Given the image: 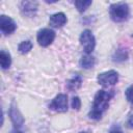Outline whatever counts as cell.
Instances as JSON below:
<instances>
[{
	"instance_id": "cell-10",
	"label": "cell",
	"mask_w": 133,
	"mask_h": 133,
	"mask_svg": "<svg viewBox=\"0 0 133 133\" xmlns=\"http://www.w3.org/2000/svg\"><path fill=\"white\" fill-rule=\"evenodd\" d=\"M68 22V18L64 12H55L50 16L49 19V25L54 28H59L65 25Z\"/></svg>"
},
{
	"instance_id": "cell-12",
	"label": "cell",
	"mask_w": 133,
	"mask_h": 133,
	"mask_svg": "<svg viewBox=\"0 0 133 133\" xmlns=\"http://www.w3.org/2000/svg\"><path fill=\"white\" fill-rule=\"evenodd\" d=\"M96 63V59L94 56H91L90 54H85V55H82L80 60H79V65L85 70H89L91 68H94Z\"/></svg>"
},
{
	"instance_id": "cell-1",
	"label": "cell",
	"mask_w": 133,
	"mask_h": 133,
	"mask_svg": "<svg viewBox=\"0 0 133 133\" xmlns=\"http://www.w3.org/2000/svg\"><path fill=\"white\" fill-rule=\"evenodd\" d=\"M114 94H115L114 90H109V91L104 89L98 90L94 98L91 110L88 112V117L94 121L101 119L103 113L108 109L109 102L114 97Z\"/></svg>"
},
{
	"instance_id": "cell-4",
	"label": "cell",
	"mask_w": 133,
	"mask_h": 133,
	"mask_svg": "<svg viewBox=\"0 0 133 133\" xmlns=\"http://www.w3.org/2000/svg\"><path fill=\"white\" fill-rule=\"evenodd\" d=\"M8 116L14 125V128L17 129H21L25 123V118L23 116V114L21 113V111L18 108V105L15 103V101H12L9 105L8 108Z\"/></svg>"
},
{
	"instance_id": "cell-21",
	"label": "cell",
	"mask_w": 133,
	"mask_h": 133,
	"mask_svg": "<svg viewBox=\"0 0 133 133\" xmlns=\"http://www.w3.org/2000/svg\"><path fill=\"white\" fill-rule=\"evenodd\" d=\"M10 133H24L21 129H17V128H12L11 129V131H10Z\"/></svg>"
},
{
	"instance_id": "cell-20",
	"label": "cell",
	"mask_w": 133,
	"mask_h": 133,
	"mask_svg": "<svg viewBox=\"0 0 133 133\" xmlns=\"http://www.w3.org/2000/svg\"><path fill=\"white\" fill-rule=\"evenodd\" d=\"M127 125H128V127L133 128V114L128 118V121H127Z\"/></svg>"
},
{
	"instance_id": "cell-14",
	"label": "cell",
	"mask_w": 133,
	"mask_h": 133,
	"mask_svg": "<svg viewBox=\"0 0 133 133\" xmlns=\"http://www.w3.org/2000/svg\"><path fill=\"white\" fill-rule=\"evenodd\" d=\"M0 64L2 70H7L9 69L10 64H11V56L8 52L1 50L0 52Z\"/></svg>"
},
{
	"instance_id": "cell-16",
	"label": "cell",
	"mask_w": 133,
	"mask_h": 133,
	"mask_svg": "<svg viewBox=\"0 0 133 133\" xmlns=\"http://www.w3.org/2000/svg\"><path fill=\"white\" fill-rule=\"evenodd\" d=\"M91 0H78L75 1V6L79 12H84L91 5Z\"/></svg>"
},
{
	"instance_id": "cell-11",
	"label": "cell",
	"mask_w": 133,
	"mask_h": 133,
	"mask_svg": "<svg viewBox=\"0 0 133 133\" xmlns=\"http://www.w3.org/2000/svg\"><path fill=\"white\" fill-rule=\"evenodd\" d=\"M82 85V77L80 74H75L68 82H66V88L71 91H75L78 88H80Z\"/></svg>"
},
{
	"instance_id": "cell-6",
	"label": "cell",
	"mask_w": 133,
	"mask_h": 133,
	"mask_svg": "<svg viewBox=\"0 0 133 133\" xmlns=\"http://www.w3.org/2000/svg\"><path fill=\"white\" fill-rule=\"evenodd\" d=\"M55 31L50 28H42L37 31L36 41L41 47L50 46L55 39Z\"/></svg>"
},
{
	"instance_id": "cell-15",
	"label": "cell",
	"mask_w": 133,
	"mask_h": 133,
	"mask_svg": "<svg viewBox=\"0 0 133 133\" xmlns=\"http://www.w3.org/2000/svg\"><path fill=\"white\" fill-rule=\"evenodd\" d=\"M33 47V44L30 42V41H23L19 44L18 46V51L21 53V54H27L28 52H30V50L32 49Z\"/></svg>"
},
{
	"instance_id": "cell-22",
	"label": "cell",
	"mask_w": 133,
	"mask_h": 133,
	"mask_svg": "<svg viewBox=\"0 0 133 133\" xmlns=\"http://www.w3.org/2000/svg\"><path fill=\"white\" fill-rule=\"evenodd\" d=\"M79 133H88L87 131H81V132H79Z\"/></svg>"
},
{
	"instance_id": "cell-3",
	"label": "cell",
	"mask_w": 133,
	"mask_h": 133,
	"mask_svg": "<svg viewBox=\"0 0 133 133\" xmlns=\"http://www.w3.org/2000/svg\"><path fill=\"white\" fill-rule=\"evenodd\" d=\"M80 44L84 49L85 54H90L96 47V38L92 32L89 29H85L81 32L80 37H79Z\"/></svg>"
},
{
	"instance_id": "cell-8",
	"label": "cell",
	"mask_w": 133,
	"mask_h": 133,
	"mask_svg": "<svg viewBox=\"0 0 133 133\" xmlns=\"http://www.w3.org/2000/svg\"><path fill=\"white\" fill-rule=\"evenodd\" d=\"M16 29H17V24L10 17L6 15L0 16V30L4 35L11 34L12 32L16 31Z\"/></svg>"
},
{
	"instance_id": "cell-7",
	"label": "cell",
	"mask_w": 133,
	"mask_h": 133,
	"mask_svg": "<svg viewBox=\"0 0 133 133\" xmlns=\"http://www.w3.org/2000/svg\"><path fill=\"white\" fill-rule=\"evenodd\" d=\"M49 109L55 112H66L68 111V96L65 94H58L48 105Z\"/></svg>"
},
{
	"instance_id": "cell-9",
	"label": "cell",
	"mask_w": 133,
	"mask_h": 133,
	"mask_svg": "<svg viewBox=\"0 0 133 133\" xmlns=\"http://www.w3.org/2000/svg\"><path fill=\"white\" fill-rule=\"evenodd\" d=\"M38 8L36 1H22L20 3V11L25 17H34Z\"/></svg>"
},
{
	"instance_id": "cell-17",
	"label": "cell",
	"mask_w": 133,
	"mask_h": 133,
	"mask_svg": "<svg viewBox=\"0 0 133 133\" xmlns=\"http://www.w3.org/2000/svg\"><path fill=\"white\" fill-rule=\"evenodd\" d=\"M125 96H126V99L129 103L133 104V85H130L126 91H125Z\"/></svg>"
},
{
	"instance_id": "cell-2",
	"label": "cell",
	"mask_w": 133,
	"mask_h": 133,
	"mask_svg": "<svg viewBox=\"0 0 133 133\" xmlns=\"http://www.w3.org/2000/svg\"><path fill=\"white\" fill-rule=\"evenodd\" d=\"M130 8L126 2H115L109 6L110 19L115 23H121L129 18Z\"/></svg>"
},
{
	"instance_id": "cell-19",
	"label": "cell",
	"mask_w": 133,
	"mask_h": 133,
	"mask_svg": "<svg viewBox=\"0 0 133 133\" xmlns=\"http://www.w3.org/2000/svg\"><path fill=\"white\" fill-rule=\"evenodd\" d=\"M109 133H124V132H123V130H122L118 126H113V127L110 129Z\"/></svg>"
},
{
	"instance_id": "cell-18",
	"label": "cell",
	"mask_w": 133,
	"mask_h": 133,
	"mask_svg": "<svg viewBox=\"0 0 133 133\" xmlns=\"http://www.w3.org/2000/svg\"><path fill=\"white\" fill-rule=\"evenodd\" d=\"M72 108L74 110H80L81 108V100L79 97H74L72 100Z\"/></svg>"
},
{
	"instance_id": "cell-13",
	"label": "cell",
	"mask_w": 133,
	"mask_h": 133,
	"mask_svg": "<svg viewBox=\"0 0 133 133\" xmlns=\"http://www.w3.org/2000/svg\"><path fill=\"white\" fill-rule=\"evenodd\" d=\"M128 51L124 48H118L117 50L114 51V53L112 54V61L116 62V63H121L124 62L128 59Z\"/></svg>"
},
{
	"instance_id": "cell-5",
	"label": "cell",
	"mask_w": 133,
	"mask_h": 133,
	"mask_svg": "<svg viewBox=\"0 0 133 133\" xmlns=\"http://www.w3.org/2000/svg\"><path fill=\"white\" fill-rule=\"evenodd\" d=\"M98 83L102 86H111L117 83L118 81V73L114 70H109L103 73H100L97 76Z\"/></svg>"
}]
</instances>
